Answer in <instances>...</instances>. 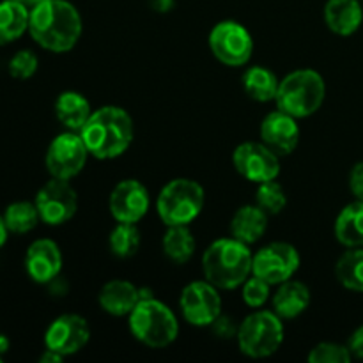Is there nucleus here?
<instances>
[{
  "label": "nucleus",
  "mask_w": 363,
  "mask_h": 363,
  "mask_svg": "<svg viewBox=\"0 0 363 363\" xmlns=\"http://www.w3.org/2000/svg\"><path fill=\"white\" fill-rule=\"evenodd\" d=\"M80 137L92 158L116 160L123 156L133 142V119L121 106H101L89 117L80 130Z\"/></svg>",
  "instance_id": "f03ea898"
},
{
  "label": "nucleus",
  "mask_w": 363,
  "mask_h": 363,
  "mask_svg": "<svg viewBox=\"0 0 363 363\" xmlns=\"http://www.w3.org/2000/svg\"><path fill=\"white\" fill-rule=\"evenodd\" d=\"M30 9L16 0L0 2V46H7L18 41L28 32Z\"/></svg>",
  "instance_id": "b1692460"
},
{
  "label": "nucleus",
  "mask_w": 363,
  "mask_h": 363,
  "mask_svg": "<svg viewBox=\"0 0 363 363\" xmlns=\"http://www.w3.org/2000/svg\"><path fill=\"white\" fill-rule=\"evenodd\" d=\"M326 99V82L315 69H296L280 80L277 108L296 119H305L318 112Z\"/></svg>",
  "instance_id": "39448f33"
},
{
  "label": "nucleus",
  "mask_w": 363,
  "mask_h": 363,
  "mask_svg": "<svg viewBox=\"0 0 363 363\" xmlns=\"http://www.w3.org/2000/svg\"><path fill=\"white\" fill-rule=\"evenodd\" d=\"M347 347H350L353 358L363 360V325L358 326V328L351 333L350 340H347Z\"/></svg>",
  "instance_id": "f704fd0d"
},
{
  "label": "nucleus",
  "mask_w": 363,
  "mask_h": 363,
  "mask_svg": "<svg viewBox=\"0 0 363 363\" xmlns=\"http://www.w3.org/2000/svg\"><path fill=\"white\" fill-rule=\"evenodd\" d=\"M307 360L311 363H350L353 360V354L347 344L321 342L312 347Z\"/></svg>",
  "instance_id": "7c9ffc66"
},
{
  "label": "nucleus",
  "mask_w": 363,
  "mask_h": 363,
  "mask_svg": "<svg viewBox=\"0 0 363 363\" xmlns=\"http://www.w3.org/2000/svg\"><path fill=\"white\" fill-rule=\"evenodd\" d=\"M128 326L135 339L152 350H163L176 342L179 321L169 305L155 296H142L128 315Z\"/></svg>",
  "instance_id": "20e7f679"
},
{
  "label": "nucleus",
  "mask_w": 363,
  "mask_h": 363,
  "mask_svg": "<svg viewBox=\"0 0 363 363\" xmlns=\"http://www.w3.org/2000/svg\"><path fill=\"white\" fill-rule=\"evenodd\" d=\"M82 32L84 21L69 0H46L30 9L28 34L46 52H71L80 41Z\"/></svg>",
  "instance_id": "f257e3e1"
},
{
  "label": "nucleus",
  "mask_w": 363,
  "mask_h": 363,
  "mask_svg": "<svg viewBox=\"0 0 363 363\" xmlns=\"http://www.w3.org/2000/svg\"><path fill=\"white\" fill-rule=\"evenodd\" d=\"M347 184H350V191L353 194V197L363 201V162L354 163L353 169L350 170Z\"/></svg>",
  "instance_id": "72a5a7b5"
},
{
  "label": "nucleus",
  "mask_w": 363,
  "mask_h": 363,
  "mask_svg": "<svg viewBox=\"0 0 363 363\" xmlns=\"http://www.w3.org/2000/svg\"><path fill=\"white\" fill-rule=\"evenodd\" d=\"M2 215L11 234H27L34 230L41 222L38 208L30 201L11 202Z\"/></svg>",
  "instance_id": "cd10ccee"
},
{
  "label": "nucleus",
  "mask_w": 363,
  "mask_h": 363,
  "mask_svg": "<svg viewBox=\"0 0 363 363\" xmlns=\"http://www.w3.org/2000/svg\"><path fill=\"white\" fill-rule=\"evenodd\" d=\"M208 43L215 59L229 67L247 66L254 55V38L240 21H218L209 32Z\"/></svg>",
  "instance_id": "6e6552de"
},
{
  "label": "nucleus",
  "mask_w": 363,
  "mask_h": 363,
  "mask_svg": "<svg viewBox=\"0 0 363 363\" xmlns=\"http://www.w3.org/2000/svg\"><path fill=\"white\" fill-rule=\"evenodd\" d=\"M325 23L333 34L353 35L363 23L360 0H328L325 6Z\"/></svg>",
  "instance_id": "aec40b11"
},
{
  "label": "nucleus",
  "mask_w": 363,
  "mask_h": 363,
  "mask_svg": "<svg viewBox=\"0 0 363 363\" xmlns=\"http://www.w3.org/2000/svg\"><path fill=\"white\" fill-rule=\"evenodd\" d=\"M34 204L39 218L50 227H59L73 220L78 211V194L66 179L52 177L35 194Z\"/></svg>",
  "instance_id": "9d476101"
},
{
  "label": "nucleus",
  "mask_w": 363,
  "mask_h": 363,
  "mask_svg": "<svg viewBox=\"0 0 363 363\" xmlns=\"http://www.w3.org/2000/svg\"><path fill=\"white\" fill-rule=\"evenodd\" d=\"M39 59L32 50H20L7 62V71L14 80H28L38 73Z\"/></svg>",
  "instance_id": "473e14b6"
},
{
  "label": "nucleus",
  "mask_w": 363,
  "mask_h": 363,
  "mask_svg": "<svg viewBox=\"0 0 363 363\" xmlns=\"http://www.w3.org/2000/svg\"><path fill=\"white\" fill-rule=\"evenodd\" d=\"M335 277L340 286L353 293H363V247L347 248L335 264Z\"/></svg>",
  "instance_id": "bb28decb"
},
{
  "label": "nucleus",
  "mask_w": 363,
  "mask_h": 363,
  "mask_svg": "<svg viewBox=\"0 0 363 363\" xmlns=\"http://www.w3.org/2000/svg\"><path fill=\"white\" fill-rule=\"evenodd\" d=\"M89 151L77 131H64L50 142L46 149L45 165L52 177L71 181L77 177L87 163Z\"/></svg>",
  "instance_id": "9b49d317"
},
{
  "label": "nucleus",
  "mask_w": 363,
  "mask_h": 363,
  "mask_svg": "<svg viewBox=\"0 0 363 363\" xmlns=\"http://www.w3.org/2000/svg\"><path fill=\"white\" fill-rule=\"evenodd\" d=\"M255 204L268 213L269 216L279 215L287 206V194L282 184L277 179L266 181L257 184V194H255Z\"/></svg>",
  "instance_id": "c756f323"
},
{
  "label": "nucleus",
  "mask_w": 363,
  "mask_h": 363,
  "mask_svg": "<svg viewBox=\"0 0 363 363\" xmlns=\"http://www.w3.org/2000/svg\"><path fill=\"white\" fill-rule=\"evenodd\" d=\"M9 234L11 233H9V229H7L4 215H0V248L7 243V240H9Z\"/></svg>",
  "instance_id": "4c0bfd02"
},
{
  "label": "nucleus",
  "mask_w": 363,
  "mask_h": 363,
  "mask_svg": "<svg viewBox=\"0 0 363 363\" xmlns=\"http://www.w3.org/2000/svg\"><path fill=\"white\" fill-rule=\"evenodd\" d=\"M2 358H4V357H0V362H2Z\"/></svg>",
  "instance_id": "a19ab883"
},
{
  "label": "nucleus",
  "mask_w": 363,
  "mask_h": 363,
  "mask_svg": "<svg viewBox=\"0 0 363 363\" xmlns=\"http://www.w3.org/2000/svg\"><path fill=\"white\" fill-rule=\"evenodd\" d=\"M252 262L254 254L248 245L233 236L220 238L202 254V273L220 291H233L252 275Z\"/></svg>",
  "instance_id": "7ed1b4c3"
},
{
  "label": "nucleus",
  "mask_w": 363,
  "mask_h": 363,
  "mask_svg": "<svg viewBox=\"0 0 363 363\" xmlns=\"http://www.w3.org/2000/svg\"><path fill=\"white\" fill-rule=\"evenodd\" d=\"M286 339L284 319L273 311L255 308L236 330L238 347L248 358H268L282 347Z\"/></svg>",
  "instance_id": "423d86ee"
},
{
  "label": "nucleus",
  "mask_w": 363,
  "mask_h": 363,
  "mask_svg": "<svg viewBox=\"0 0 363 363\" xmlns=\"http://www.w3.org/2000/svg\"><path fill=\"white\" fill-rule=\"evenodd\" d=\"M259 137H261L262 144L268 145L280 158L291 155L293 151H296L298 144H300L298 119L279 108L273 110L262 119Z\"/></svg>",
  "instance_id": "dca6fc26"
},
{
  "label": "nucleus",
  "mask_w": 363,
  "mask_h": 363,
  "mask_svg": "<svg viewBox=\"0 0 363 363\" xmlns=\"http://www.w3.org/2000/svg\"><path fill=\"white\" fill-rule=\"evenodd\" d=\"M245 94L257 103L275 101L280 80L272 69L264 66H250L241 78Z\"/></svg>",
  "instance_id": "393cba45"
},
{
  "label": "nucleus",
  "mask_w": 363,
  "mask_h": 363,
  "mask_svg": "<svg viewBox=\"0 0 363 363\" xmlns=\"http://www.w3.org/2000/svg\"><path fill=\"white\" fill-rule=\"evenodd\" d=\"M233 165L243 179L255 184L279 179L282 172L280 156L261 140L238 145L233 152Z\"/></svg>",
  "instance_id": "ddd939ff"
},
{
  "label": "nucleus",
  "mask_w": 363,
  "mask_h": 363,
  "mask_svg": "<svg viewBox=\"0 0 363 363\" xmlns=\"http://www.w3.org/2000/svg\"><path fill=\"white\" fill-rule=\"evenodd\" d=\"M91 340V326L78 314H62L53 319L45 332V350L60 357L80 353Z\"/></svg>",
  "instance_id": "4468645a"
},
{
  "label": "nucleus",
  "mask_w": 363,
  "mask_h": 363,
  "mask_svg": "<svg viewBox=\"0 0 363 363\" xmlns=\"http://www.w3.org/2000/svg\"><path fill=\"white\" fill-rule=\"evenodd\" d=\"M162 250L165 257L176 264H184L190 261L197 250V241L190 230V225L167 227L162 238Z\"/></svg>",
  "instance_id": "a878e982"
},
{
  "label": "nucleus",
  "mask_w": 363,
  "mask_h": 363,
  "mask_svg": "<svg viewBox=\"0 0 363 363\" xmlns=\"http://www.w3.org/2000/svg\"><path fill=\"white\" fill-rule=\"evenodd\" d=\"M62 360H64V357H60V354L53 353V351H50V350H45V353H43L41 358H39V362L41 363H59Z\"/></svg>",
  "instance_id": "c9c22d12"
},
{
  "label": "nucleus",
  "mask_w": 363,
  "mask_h": 363,
  "mask_svg": "<svg viewBox=\"0 0 363 363\" xmlns=\"http://www.w3.org/2000/svg\"><path fill=\"white\" fill-rule=\"evenodd\" d=\"M204 204L206 191L202 184L188 177H177L160 190L156 213L165 227L190 225L199 218Z\"/></svg>",
  "instance_id": "0eeeda50"
},
{
  "label": "nucleus",
  "mask_w": 363,
  "mask_h": 363,
  "mask_svg": "<svg viewBox=\"0 0 363 363\" xmlns=\"http://www.w3.org/2000/svg\"><path fill=\"white\" fill-rule=\"evenodd\" d=\"M142 298V289L128 280H110L101 287L98 303L103 312L113 318H128Z\"/></svg>",
  "instance_id": "a211bd4d"
},
{
  "label": "nucleus",
  "mask_w": 363,
  "mask_h": 363,
  "mask_svg": "<svg viewBox=\"0 0 363 363\" xmlns=\"http://www.w3.org/2000/svg\"><path fill=\"white\" fill-rule=\"evenodd\" d=\"M311 300L312 294L307 284L289 279L277 286L275 294L272 296L273 312L284 321L296 319L311 307Z\"/></svg>",
  "instance_id": "6ab92c4d"
},
{
  "label": "nucleus",
  "mask_w": 363,
  "mask_h": 363,
  "mask_svg": "<svg viewBox=\"0 0 363 363\" xmlns=\"http://www.w3.org/2000/svg\"><path fill=\"white\" fill-rule=\"evenodd\" d=\"M179 308L183 319L195 328H208L222 315V296L218 287L208 280L190 282L179 296Z\"/></svg>",
  "instance_id": "1a4fd4ad"
},
{
  "label": "nucleus",
  "mask_w": 363,
  "mask_h": 363,
  "mask_svg": "<svg viewBox=\"0 0 363 363\" xmlns=\"http://www.w3.org/2000/svg\"><path fill=\"white\" fill-rule=\"evenodd\" d=\"M142 243V234L137 223H119L108 236V248L116 257L130 259L137 255Z\"/></svg>",
  "instance_id": "c85d7f7f"
},
{
  "label": "nucleus",
  "mask_w": 363,
  "mask_h": 363,
  "mask_svg": "<svg viewBox=\"0 0 363 363\" xmlns=\"http://www.w3.org/2000/svg\"><path fill=\"white\" fill-rule=\"evenodd\" d=\"M272 284H268L266 280L250 275L241 286V296H243L245 303L254 308V311L255 308H262L272 298Z\"/></svg>",
  "instance_id": "2f4dec72"
},
{
  "label": "nucleus",
  "mask_w": 363,
  "mask_h": 363,
  "mask_svg": "<svg viewBox=\"0 0 363 363\" xmlns=\"http://www.w3.org/2000/svg\"><path fill=\"white\" fill-rule=\"evenodd\" d=\"M11 347V342L9 339H7V335H4V333H0V357H4V354L9 351Z\"/></svg>",
  "instance_id": "58836bf2"
},
{
  "label": "nucleus",
  "mask_w": 363,
  "mask_h": 363,
  "mask_svg": "<svg viewBox=\"0 0 363 363\" xmlns=\"http://www.w3.org/2000/svg\"><path fill=\"white\" fill-rule=\"evenodd\" d=\"M337 241L346 248L363 247V201L354 199L351 204L342 208L337 215L333 225Z\"/></svg>",
  "instance_id": "5701e85b"
},
{
  "label": "nucleus",
  "mask_w": 363,
  "mask_h": 363,
  "mask_svg": "<svg viewBox=\"0 0 363 363\" xmlns=\"http://www.w3.org/2000/svg\"><path fill=\"white\" fill-rule=\"evenodd\" d=\"M16 2L23 4V6H27V7H28V9H32V7L39 6V4L46 2V0H16Z\"/></svg>",
  "instance_id": "ea45409f"
},
{
  "label": "nucleus",
  "mask_w": 363,
  "mask_h": 363,
  "mask_svg": "<svg viewBox=\"0 0 363 363\" xmlns=\"http://www.w3.org/2000/svg\"><path fill=\"white\" fill-rule=\"evenodd\" d=\"M151 6L155 7L156 11H162V13H165V11L172 9L174 0H151Z\"/></svg>",
  "instance_id": "e433bc0d"
},
{
  "label": "nucleus",
  "mask_w": 363,
  "mask_h": 363,
  "mask_svg": "<svg viewBox=\"0 0 363 363\" xmlns=\"http://www.w3.org/2000/svg\"><path fill=\"white\" fill-rule=\"evenodd\" d=\"M55 117L59 123L66 128L67 131H77L80 133L82 128L89 121L94 110L91 108V103L82 92L77 91H64L57 96L55 105Z\"/></svg>",
  "instance_id": "4be33fe9"
},
{
  "label": "nucleus",
  "mask_w": 363,
  "mask_h": 363,
  "mask_svg": "<svg viewBox=\"0 0 363 363\" xmlns=\"http://www.w3.org/2000/svg\"><path fill=\"white\" fill-rule=\"evenodd\" d=\"M62 264L64 257L59 245L48 238L32 241L25 254V272L28 279L41 286L53 282L62 272Z\"/></svg>",
  "instance_id": "f3484780"
},
{
  "label": "nucleus",
  "mask_w": 363,
  "mask_h": 363,
  "mask_svg": "<svg viewBox=\"0 0 363 363\" xmlns=\"http://www.w3.org/2000/svg\"><path fill=\"white\" fill-rule=\"evenodd\" d=\"M300 264L301 257L296 247L286 241H273L254 254L252 275L266 280L272 286H279L293 279L300 269Z\"/></svg>",
  "instance_id": "f8f14e48"
},
{
  "label": "nucleus",
  "mask_w": 363,
  "mask_h": 363,
  "mask_svg": "<svg viewBox=\"0 0 363 363\" xmlns=\"http://www.w3.org/2000/svg\"><path fill=\"white\" fill-rule=\"evenodd\" d=\"M268 213L262 211L257 204L241 206L230 220V236L250 247L262 240L268 230Z\"/></svg>",
  "instance_id": "412c9836"
},
{
  "label": "nucleus",
  "mask_w": 363,
  "mask_h": 363,
  "mask_svg": "<svg viewBox=\"0 0 363 363\" xmlns=\"http://www.w3.org/2000/svg\"><path fill=\"white\" fill-rule=\"evenodd\" d=\"M151 208L149 190L137 179H124L113 186L108 197L110 215L119 223H138Z\"/></svg>",
  "instance_id": "2eb2a0df"
}]
</instances>
